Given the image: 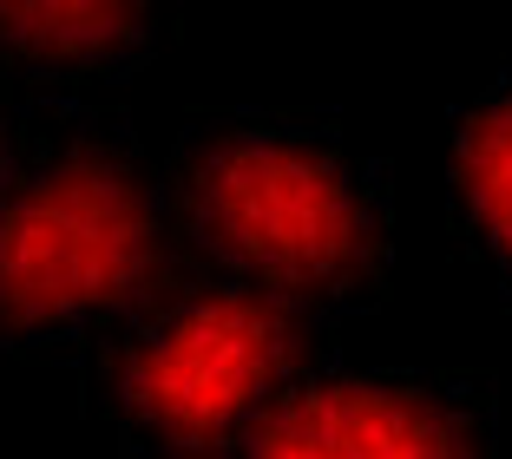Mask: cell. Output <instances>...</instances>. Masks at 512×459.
I'll return each mask as SVG.
<instances>
[{
    "mask_svg": "<svg viewBox=\"0 0 512 459\" xmlns=\"http://www.w3.org/2000/svg\"><path fill=\"white\" fill-rule=\"evenodd\" d=\"M165 33L171 0H0V73L33 92L125 86Z\"/></svg>",
    "mask_w": 512,
    "mask_h": 459,
    "instance_id": "cell-5",
    "label": "cell"
},
{
    "mask_svg": "<svg viewBox=\"0 0 512 459\" xmlns=\"http://www.w3.org/2000/svg\"><path fill=\"white\" fill-rule=\"evenodd\" d=\"M171 223L191 263L263 282L316 315L368 309L394 269L388 171L335 119L230 105L165 151Z\"/></svg>",
    "mask_w": 512,
    "mask_h": 459,
    "instance_id": "cell-1",
    "label": "cell"
},
{
    "mask_svg": "<svg viewBox=\"0 0 512 459\" xmlns=\"http://www.w3.org/2000/svg\"><path fill=\"white\" fill-rule=\"evenodd\" d=\"M92 355L99 414L132 453H237L256 420L316 368V309L197 263Z\"/></svg>",
    "mask_w": 512,
    "mask_h": 459,
    "instance_id": "cell-3",
    "label": "cell"
},
{
    "mask_svg": "<svg viewBox=\"0 0 512 459\" xmlns=\"http://www.w3.org/2000/svg\"><path fill=\"white\" fill-rule=\"evenodd\" d=\"M14 132H20V105L7 99V73H0V164H7V151H14Z\"/></svg>",
    "mask_w": 512,
    "mask_h": 459,
    "instance_id": "cell-7",
    "label": "cell"
},
{
    "mask_svg": "<svg viewBox=\"0 0 512 459\" xmlns=\"http://www.w3.org/2000/svg\"><path fill=\"white\" fill-rule=\"evenodd\" d=\"M184 269L165 164L73 99L20 105L0 164V348H99Z\"/></svg>",
    "mask_w": 512,
    "mask_h": 459,
    "instance_id": "cell-2",
    "label": "cell"
},
{
    "mask_svg": "<svg viewBox=\"0 0 512 459\" xmlns=\"http://www.w3.org/2000/svg\"><path fill=\"white\" fill-rule=\"evenodd\" d=\"M447 217L473 263L512 296V73H499L453 119L447 145Z\"/></svg>",
    "mask_w": 512,
    "mask_h": 459,
    "instance_id": "cell-6",
    "label": "cell"
},
{
    "mask_svg": "<svg viewBox=\"0 0 512 459\" xmlns=\"http://www.w3.org/2000/svg\"><path fill=\"white\" fill-rule=\"evenodd\" d=\"M499 446V407L473 374L440 368H316L302 374L237 453L256 459H322V453H388V459H460Z\"/></svg>",
    "mask_w": 512,
    "mask_h": 459,
    "instance_id": "cell-4",
    "label": "cell"
}]
</instances>
